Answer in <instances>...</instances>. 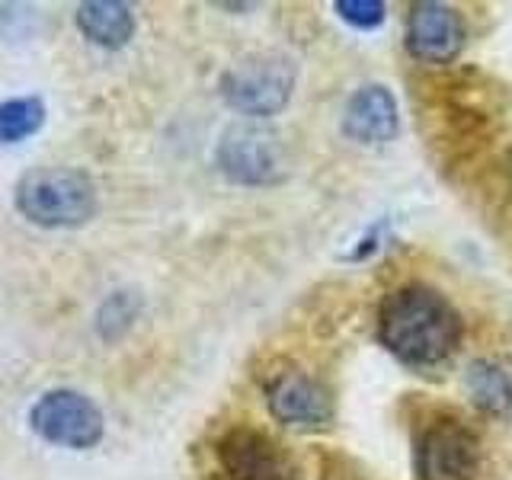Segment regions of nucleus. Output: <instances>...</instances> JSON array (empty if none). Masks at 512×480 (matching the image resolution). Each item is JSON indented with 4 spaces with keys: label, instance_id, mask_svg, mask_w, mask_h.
<instances>
[{
    "label": "nucleus",
    "instance_id": "f257e3e1",
    "mask_svg": "<svg viewBox=\"0 0 512 480\" xmlns=\"http://www.w3.org/2000/svg\"><path fill=\"white\" fill-rule=\"evenodd\" d=\"M464 324L442 292L420 282L400 285L378 308V340L410 368L442 365L461 346Z\"/></svg>",
    "mask_w": 512,
    "mask_h": 480
},
{
    "label": "nucleus",
    "instance_id": "f03ea898",
    "mask_svg": "<svg viewBox=\"0 0 512 480\" xmlns=\"http://www.w3.org/2000/svg\"><path fill=\"white\" fill-rule=\"evenodd\" d=\"M13 202L39 228H80L96 212V186L74 167H36L16 183Z\"/></svg>",
    "mask_w": 512,
    "mask_h": 480
},
{
    "label": "nucleus",
    "instance_id": "7ed1b4c3",
    "mask_svg": "<svg viewBox=\"0 0 512 480\" xmlns=\"http://www.w3.org/2000/svg\"><path fill=\"white\" fill-rule=\"evenodd\" d=\"M298 71L292 58L276 52L247 55L237 64H231L221 77V96L231 109L244 112V116H276L288 106L295 93Z\"/></svg>",
    "mask_w": 512,
    "mask_h": 480
},
{
    "label": "nucleus",
    "instance_id": "20e7f679",
    "mask_svg": "<svg viewBox=\"0 0 512 480\" xmlns=\"http://www.w3.org/2000/svg\"><path fill=\"white\" fill-rule=\"evenodd\" d=\"M484 445L458 416H436L416 439V480H477Z\"/></svg>",
    "mask_w": 512,
    "mask_h": 480
},
{
    "label": "nucleus",
    "instance_id": "39448f33",
    "mask_svg": "<svg viewBox=\"0 0 512 480\" xmlns=\"http://www.w3.org/2000/svg\"><path fill=\"white\" fill-rule=\"evenodd\" d=\"M218 167L231 183L240 186H272L288 173V157L282 141L260 125H231L218 141Z\"/></svg>",
    "mask_w": 512,
    "mask_h": 480
},
{
    "label": "nucleus",
    "instance_id": "423d86ee",
    "mask_svg": "<svg viewBox=\"0 0 512 480\" xmlns=\"http://www.w3.org/2000/svg\"><path fill=\"white\" fill-rule=\"evenodd\" d=\"M29 423L42 439L64 448H93L103 439V413L80 391H48L29 410Z\"/></svg>",
    "mask_w": 512,
    "mask_h": 480
},
{
    "label": "nucleus",
    "instance_id": "0eeeda50",
    "mask_svg": "<svg viewBox=\"0 0 512 480\" xmlns=\"http://www.w3.org/2000/svg\"><path fill=\"white\" fill-rule=\"evenodd\" d=\"M218 461L228 480H301L298 461L266 432L237 426L218 442Z\"/></svg>",
    "mask_w": 512,
    "mask_h": 480
},
{
    "label": "nucleus",
    "instance_id": "6e6552de",
    "mask_svg": "<svg viewBox=\"0 0 512 480\" xmlns=\"http://www.w3.org/2000/svg\"><path fill=\"white\" fill-rule=\"evenodd\" d=\"M407 52L423 64H452L468 42L461 13L439 0H420L407 10Z\"/></svg>",
    "mask_w": 512,
    "mask_h": 480
},
{
    "label": "nucleus",
    "instance_id": "1a4fd4ad",
    "mask_svg": "<svg viewBox=\"0 0 512 480\" xmlns=\"http://www.w3.org/2000/svg\"><path fill=\"white\" fill-rule=\"evenodd\" d=\"M269 410L282 426L320 432L333 423V397L314 375L282 372L269 384Z\"/></svg>",
    "mask_w": 512,
    "mask_h": 480
},
{
    "label": "nucleus",
    "instance_id": "9d476101",
    "mask_svg": "<svg viewBox=\"0 0 512 480\" xmlns=\"http://www.w3.org/2000/svg\"><path fill=\"white\" fill-rule=\"evenodd\" d=\"M343 132L359 144H388L400 132V109L384 84H365L343 109Z\"/></svg>",
    "mask_w": 512,
    "mask_h": 480
},
{
    "label": "nucleus",
    "instance_id": "9b49d317",
    "mask_svg": "<svg viewBox=\"0 0 512 480\" xmlns=\"http://www.w3.org/2000/svg\"><path fill=\"white\" fill-rule=\"evenodd\" d=\"M80 32L103 48H122L135 36V13L119 0H93V4L77 7Z\"/></svg>",
    "mask_w": 512,
    "mask_h": 480
},
{
    "label": "nucleus",
    "instance_id": "f8f14e48",
    "mask_svg": "<svg viewBox=\"0 0 512 480\" xmlns=\"http://www.w3.org/2000/svg\"><path fill=\"white\" fill-rule=\"evenodd\" d=\"M464 388H468L471 404L493 416V420H506L512 416V378L503 365L496 362H471L468 365V375H464Z\"/></svg>",
    "mask_w": 512,
    "mask_h": 480
},
{
    "label": "nucleus",
    "instance_id": "ddd939ff",
    "mask_svg": "<svg viewBox=\"0 0 512 480\" xmlns=\"http://www.w3.org/2000/svg\"><path fill=\"white\" fill-rule=\"evenodd\" d=\"M45 122V106L36 96H16L0 103V144H16L36 135Z\"/></svg>",
    "mask_w": 512,
    "mask_h": 480
},
{
    "label": "nucleus",
    "instance_id": "4468645a",
    "mask_svg": "<svg viewBox=\"0 0 512 480\" xmlns=\"http://www.w3.org/2000/svg\"><path fill=\"white\" fill-rule=\"evenodd\" d=\"M336 13L356 29H375L384 23L388 7H384L381 0H336Z\"/></svg>",
    "mask_w": 512,
    "mask_h": 480
},
{
    "label": "nucleus",
    "instance_id": "2eb2a0df",
    "mask_svg": "<svg viewBox=\"0 0 512 480\" xmlns=\"http://www.w3.org/2000/svg\"><path fill=\"white\" fill-rule=\"evenodd\" d=\"M320 480H375L359 461L346 455H324L320 458Z\"/></svg>",
    "mask_w": 512,
    "mask_h": 480
}]
</instances>
